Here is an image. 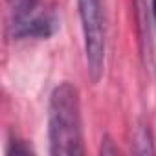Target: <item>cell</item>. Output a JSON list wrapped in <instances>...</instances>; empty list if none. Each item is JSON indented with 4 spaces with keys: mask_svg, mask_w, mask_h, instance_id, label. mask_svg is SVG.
Returning <instances> with one entry per match:
<instances>
[{
    "mask_svg": "<svg viewBox=\"0 0 156 156\" xmlns=\"http://www.w3.org/2000/svg\"><path fill=\"white\" fill-rule=\"evenodd\" d=\"M48 140L53 156H79L85 152L79 92L70 83H61L50 96Z\"/></svg>",
    "mask_w": 156,
    "mask_h": 156,
    "instance_id": "1",
    "label": "cell"
},
{
    "mask_svg": "<svg viewBox=\"0 0 156 156\" xmlns=\"http://www.w3.org/2000/svg\"><path fill=\"white\" fill-rule=\"evenodd\" d=\"M81 19L87 70L92 83H98L105 70V26L101 15V0H77Z\"/></svg>",
    "mask_w": 156,
    "mask_h": 156,
    "instance_id": "2",
    "label": "cell"
},
{
    "mask_svg": "<svg viewBox=\"0 0 156 156\" xmlns=\"http://www.w3.org/2000/svg\"><path fill=\"white\" fill-rule=\"evenodd\" d=\"M57 19L50 11L42 13H31L24 20L11 24V33L15 39H48L57 30Z\"/></svg>",
    "mask_w": 156,
    "mask_h": 156,
    "instance_id": "3",
    "label": "cell"
},
{
    "mask_svg": "<svg viewBox=\"0 0 156 156\" xmlns=\"http://www.w3.org/2000/svg\"><path fill=\"white\" fill-rule=\"evenodd\" d=\"M9 2V11H11V24H17L35 13L41 0H8Z\"/></svg>",
    "mask_w": 156,
    "mask_h": 156,
    "instance_id": "4",
    "label": "cell"
},
{
    "mask_svg": "<svg viewBox=\"0 0 156 156\" xmlns=\"http://www.w3.org/2000/svg\"><path fill=\"white\" fill-rule=\"evenodd\" d=\"M152 15H154V20H156V0H152Z\"/></svg>",
    "mask_w": 156,
    "mask_h": 156,
    "instance_id": "5",
    "label": "cell"
}]
</instances>
